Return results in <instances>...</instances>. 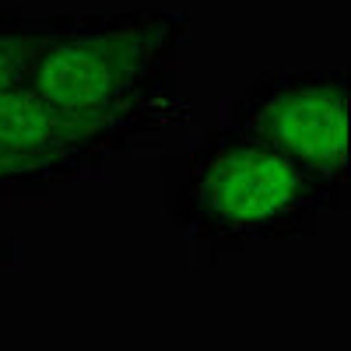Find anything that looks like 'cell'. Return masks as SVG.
<instances>
[{
	"instance_id": "obj_3",
	"label": "cell",
	"mask_w": 351,
	"mask_h": 351,
	"mask_svg": "<svg viewBox=\"0 0 351 351\" xmlns=\"http://www.w3.org/2000/svg\"><path fill=\"white\" fill-rule=\"evenodd\" d=\"M218 123L348 180V71L341 64L263 71L225 99Z\"/></svg>"
},
{
	"instance_id": "obj_5",
	"label": "cell",
	"mask_w": 351,
	"mask_h": 351,
	"mask_svg": "<svg viewBox=\"0 0 351 351\" xmlns=\"http://www.w3.org/2000/svg\"><path fill=\"white\" fill-rule=\"evenodd\" d=\"M60 190V183L49 172L28 165L25 158L11 155L0 144V208L8 204H28V200H46Z\"/></svg>"
},
{
	"instance_id": "obj_2",
	"label": "cell",
	"mask_w": 351,
	"mask_h": 351,
	"mask_svg": "<svg viewBox=\"0 0 351 351\" xmlns=\"http://www.w3.org/2000/svg\"><path fill=\"white\" fill-rule=\"evenodd\" d=\"M162 211L183 239L215 256L256 243L313 239L344 215L351 183L316 172L250 134L215 123L158 162Z\"/></svg>"
},
{
	"instance_id": "obj_1",
	"label": "cell",
	"mask_w": 351,
	"mask_h": 351,
	"mask_svg": "<svg viewBox=\"0 0 351 351\" xmlns=\"http://www.w3.org/2000/svg\"><path fill=\"white\" fill-rule=\"evenodd\" d=\"M186 46L183 11L53 14L28 88L67 112L120 127L148 152L190 120Z\"/></svg>"
},
{
	"instance_id": "obj_6",
	"label": "cell",
	"mask_w": 351,
	"mask_h": 351,
	"mask_svg": "<svg viewBox=\"0 0 351 351\" xmlns=\"http://www.w3.org/2000/svg\"><path fill=\"white\" fill-rule=\"evenodd\" d=\"M11 256H14V246H11V243H0V267H4Z\"/></svg>"
},
{
	"instance_id": "obj_4",
	"label": "cell",
	"mask_w": 351,
	"mask_h": 351,
	"mask_svg": "<svg viewBox=\"0 0 351 351\" xmlns=\"http://www.w3.org/2000/svg\"><path fill=\"white\" fill-rule=\"evenodd\" d=\"M53 32V14H25L0 8V95L32 81L36 60Z\"/></svg>"
}]
</instances>
